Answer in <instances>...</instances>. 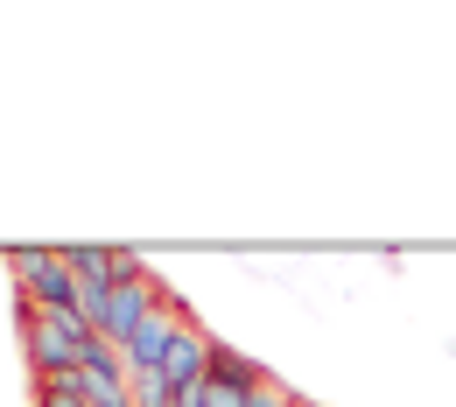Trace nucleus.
<instances>
[{
    "label": "nucleus",
    "instance_id": "f257e3e1",
    "mask_svg": "<svg viewBox=\"0 0 456 407\" xmlns=\"http://www.w3.org/2000/svg\"><path fill=\"white\" fill-rule=\"evenodd\" d=\"M162 302H169V281L141 267L134 281H113V289H85V295H77V316L92 323V338H106V345H126V338H134V330H141V323H148Z\"/></svg>",
    "mask_w": 456,
    "mask_h": 407
},
{
    "label": "nucleus",
    "instance_id": "f03ea898",
    "mask_svg": "<svg viewBox=\"0 0 456 407\" xmlns=\"http://www.w3.org/2000/svg\"><path fill=\"white\" fill-rule=\"evenodd\" d=\"M14 323H21V351L36 365V379H57L77 372V358L92 345V323L77 309H36V302H14Z\"/></svg>",
    "mask_w": 456,
    "mask_h": 407
},
{
    "label": "nucleus",
    "instance_id": "7ed1b4c3",
    "mask_svg": "<svg viewBox=\"0 0 456 407\" xmlns=\"http://www.w3.org/2000/svg\"><path fill=\"white\" fill-rule=\"evenodd\" d=\"M7 274H14V302H36V309H77L85 295L63 246H7Z\"/></svg>",
    "mask_w": 456,
    "mask_h": 407
},
{
    "label": "nucleus",
    "instance_id": "20e7f679",
    "mask_svg": "<svg viewBox=\"0 0 456 407\" xmlns=\"http://www.w3.org/2000/svg\"><path fill=\"white\" fill-rule=\"evenodd\" d=\"M77 394L92 407H134V372H126V351L92 338L85 358H77Z\"/></svg>",
    "mask_w": 456,
    "mask_h": 407
},
{
    "label": "nucleus",
    "instance_id": "39448f33",
    "mask_svg": "<svg viewBox=\"0 0 456 407\" xmlns=\"http://www.w3.org/2000/svg\"><path fill=\"white\" fill-rule=\"evenodd\" d=\"M211 345H218V338H211V330H204L197 316H190V323L175 330V345H169V365H162V379H169L175 394H197V387L211 379Z\"/></svg>",
    "mask_w": 456,
    "mask_h": 407
},
{
    "label": "nucleus",
    "instance_id": "423d86ee",
    "mask_svg": "<svg viewBox=\"0 0 456 407\" xmlns=\"http://www.w3.org/2000/svg\"><path fill=\"white\" fill-rule=\"evenodd\" d=\"M63 260H70V274H77L85 289H113V281H134V274H141V260H134L126 246H63Z\"/></svg>",
    "mask_w": 456,
    "mask_h": 407
},
{
    "label": "nucleus",
    "instance_id": "0eeeda50",
    "mask_svg": "<svg viewBox=\"0 0 456 407\" xmlns=\"http://www.w3.org/2000/svg\"><path fill=\"white\" fill-rule=\"evenodd\" d=\"M211 379H218V387H239V394H253V387H260L267 372H260V365H253L246 351H232L225 338H218V345H211Z\"/></svg>",
    "mask_w": 456,
    "mask_h": 407
},
{
    "label": "nucleus",
    "instance_id": "6e6552de",
    "mask_svg": "<svg viewBox=\"0 0 456 407\" xmlns=\"http://www.w3.org/2000/svg\"><path fill=\"white\" fill-rule=\"evenodd\" d=\"M36 407H85V394H77V372H57V379H36Z\"/></svg>",
    "mask_w": 456,
    "mask_h": 407
},
{
    "label": "nucleus",
    "instance_id": "1a4fd4ad",
    "mask_svg": "<svg viewBox=\"0 0 456 407\" xmlns=\"http://www.w3.org/2000/svg\"><path fill=\"white\" fill-rule=\"evenodd\" d=\"M246 407H295V394H288L281 379H260V387L246 394Z\"/></svg>",
    "mask_w": 456,
    "mask_h": 407
},
{
    "label": "nucleus",
    "instance_id": "9d476101",
    "mask_svg": "<svg viewBox=\"0 0 456 407\" xmlns=\"http://www.w3.org/2000/svg\"><path fill=\"white\" fill-rule=\"evenodd\" d=\"M295 407H316V401H295Z\"/></svg>",
    "mask_w": 456,
    "mask_h": 407
}]
</instances>
